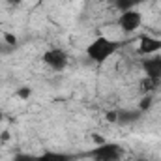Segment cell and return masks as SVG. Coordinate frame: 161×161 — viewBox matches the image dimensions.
<instances>
[{
    "mask_svg": "<svg viewBox=\"0 0 161 161\" xmlns=\"http://www.w3.org/2000/svg\"><path fill=\"white\" fill-rule=\"evenodd\" d=\"M122 47L120 41L111 40L107 36H97L88 43L86 47V54L94 64H105L113 54L118 53V49Z\"/></svg>",
    "mask_w": 161,
    "mask_h": 161,
    "instance_id": "1",
    "label": "cell"
},
{
    "mask_svg": "<svg viewBox=\"0 0 161 161\" xmlns=\"http://www.w3.org/2000/svg\"><path fill=\"white\" fill-rule=\"evenodd\" d=\"M124 148L116 142H101L94 150L88 152L92 161H122L124 159Z\"/></svg>",
    "mask_w": 161,
    "mask_h": 161,
    "instance_id": "2",
    "label": "cell"
},
{
    "mask_svg": "<svg viewBox=\"0 0 161 161\" xmlns=\"http://www.w3.org/2000/svg\"><path fill=\"white\" fill-rule=\"evenodd\" d=\"M41 60H43V64H45L47 68H51L53 71H64V69L69 66V56H68V53H66L64 49H60V47H51V49H47V51L43 53Z\"/></svg>",
    "mask_w": 161,
    "mask_h": 161,
    "instance_id": "3",
    "label": "cell"
},
{
    "mask_svg": "<svg viewBox=\"0 0 161 161\" xmlns=\"http://www.w3.org/2000/svg\"><path fill=\"white\" fill-rule=\"evenodd\" d=\"M118 26L124 34H133L141 28L142 25V13L137 11V9H127V11H122L118 15Z\"/></svg>",
    "mask_w": 161,
    "mask_h": 161,
    "instance_id": "4",
    "label": "cell"
},
{
    "mask_svg": "<svg viewBox=\"0 0 161 161\" xmlns=\"http://www.w3.org/2000/svg\"><path fill=\"white\" fill-rule=\"evenodd\" d=\"M161 51V38H154L150 34H141L139 36V45H137V54L141 56H152L159 54Z\"/></svg>",
    "mask_w": 161,
    "mask_h": 161,
    "instance_id": "5",
    "label": "cell"
},
{
    "mask_svg": "<svg viewBox=\"0 0 161 161\" xmlns=\"http://www.w3.org/2000/svg\"><path fill=\"white\" fill-rule=\"evenodd\" d=\"M141 68H142V71H144L146 77L161 80V54L146 56V58L141 62Z\"/></svg>",
    "mask_w": 161,
    "mask_h": 161,
    "instance_id": "6",
    "label": "cell"
},
{
    "mask_svg": "<svg viewBox=\"0 0 161 161\" xmlns=\"http://www.w3.org/2000/svg\"><path fill=\"white\" fill-rule=\"evenodd\" d=\"M38 161H75V156L73 154H66V152L49 150V152H43L41 156H38Z\"/></svg>",
    "mask_w": 161,
    "mask_h": 161,
    "instance_id": "7",
    "label": "cell"
},
{
    "mask_svg": "<svg viewBox=\"0 0 161 161\" xmlns=\"http://www.w3.org/2000/svg\"><path fill=\"white\" fill-rule=\"evenodd\" d=\"M144 113L135 109V111H118V124H133L137 122Z\"/></svg>",
    "mask_w": 161,
    "mask_h": 161,
    "instance_id": "8",
    "label": "cell"
},
{
    "mask_svg": "<svg viewBox=\"0 0 161 161\" xmlns=\"http://www.w3.org/2000/svg\"><path fill=\"white\" fill-rule=\"evenodd\" d=\"M142 2H146V0H113V4H114V8L118 9V11H127V9H135L137 6H141Z\"/></svg>",
    "mask_w": 161,
    "mask_h": 161,
    "instance_id": "9",
    "label": "cell"
},
{
    "mask_svg": "<svg viewBox=\"0 0 161 161\" xmlns=\"http://www.w3.org/2000/svg\"><path fill=\"white\" fill-rule=\"evenodd\" d=\"M159 82L161 80H156V79H150V77H144V79L141 80V92L142 94H152L158 86H159Z\"/></svg>",
    "mask_w": 161,
    "mask_h": 161,
    "instance_id": "10",
    "label": "cell"
},
{
    "mask_svg": "<svg viewBox=\"0 0 161 161\" xmlns=\"http://www.w3.org/2000/svg\"><path fill=\"white\" fill-rule=\"evenodd\" d=\"M152 103H154V96H152V94H144V96L141 97V101H139V111H142V113L150 111Z\"/></svg>",
    "mask_w": 161,
    "mask_h": 161,
    "instance_id": "11",
    "label": "cell"
},
{
    "mask_svg": "<svg viewBox=\"0 0 161 161\" xmlns=\"http://www.w3.org/2000/svg\"><path fill=\"white\" fill-rule=\"evenodd\" d=\"M13 161H38V156H32V154H17Z\"/></svg>",
    "mask_w": 161,
    "mask_h": 161,
    "instance_id": "12",
    "label": "cell"
},
{
    "mask_svg": "<svg viewBox=\"0 0 161 161\" xmlns=\"http://www.w3.org/2000/svg\"><path fill=\"white\" fill-rule=\"evenodd\" d=\"M30 94H32V90H30L28 86H23V88H19V90H17V96H19L21 99H28V97H30Z\"/></svg>",
    "mask_w": 161,
    "mask_h": 161,
    "instance_id": "13",
    "label": "cell"
},
{
    "mask_svg": "<svg viewBox=\"0 0 161 161\" xmlns=\"http://www.w3.org/2000/svg\"><path fill=\"white\" fill-rule=\"evenodd\" d=\"M105 118H107V122H111V124H118V111H111V113H107Z\"/></svg>",
    "mask_w": 161,
    "mask_h": 161,
    "instance_id": "14",
    "label": "cell"
},
{
    "mask_svg": "<svg viewBox=\"0 0 161 161\" xmlns=\"http://www.w3.org/2000/svg\"><path fill=\"white\" fill-rule=\"evenodd\" d=\"M11 139V133L9 131H2V135H0V142H8Z\"/></svg>",
    "mask_w": 161,
    "mask_h": 161,
    "instance_id": "15",
    "label": "cell"
},
{
    "mask_svg": "<svg viewBox=\"0 0 161 161\" xmlns=\"http://www.w3.org/2000/svg\"><path fill=\"white\" fill-rule=\"evenodd\" d=\"M4 41H8L9 45H15V38H13V34H4Z\"/></svg>",
    "mask_w": 161,
    "mask_h": 161,
    "instance_id": "16",
    "label": "cell"
},
{
    "mask_svg": "<svg viewBox=\"0 0 161 161\" xmlns=\"http://www.w3.org/2000/svg\"><path fill=\"white\" fill-rule=\"evenodd\" d=\"M4 51H8V45H2L0 43V53H4Z\"/></svg>",
    "mask_w": 161,
    "mask_h": 161,
    "instance_id": "17",
    "label": "cell"
},
{
    "mask_svg": "<svg viewBox=\"0 0 161 161\" xmlns=\"http://www.w3.org/2000/svg\"><path fill=\"white\" fill-rule=\"evenodd\" d=\"M4 120V113H0V122Z\"/></svg>",
    "mask_w": 161,
    "mask_h": 161,
    "instance_id": "18",
    "label": "cell"
},
{
    "mask_svg": "<svg viewBox=\"0 0 161 161\" xmlns=\"http://www.w3.org/2000/svg\"><path fill=\"white\" fill-rule=\"evenodd\" d=\"M141 161H146V159H141Z\"/></svg>",
    "mask_w": 161,
    "mask_h": 161,
    "instance_id": "19",
    "label": "cell"
}]
</instances>
